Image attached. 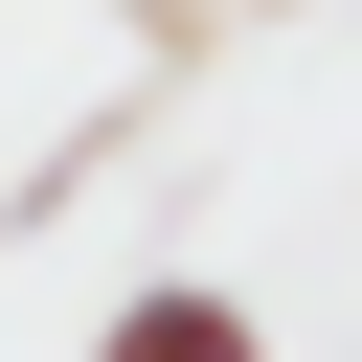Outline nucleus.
I'll return each mask as SVG.
<instances>
[{
  "label": "nucleus",
  "instance_id": "1",
  "mask_svg": "<svg viewBox=\"0 0 362 362\" xmlns=\"http://www.w3.org/2000/svg\"><path fill=\"white\" fill-rule=\"evenodd\" d=\"M90 362H272V317H249L226 272H136V294L90 317Z\"/></svg>",
  "mask_w": 362,
  "mask_h": 362
}]
</instances>
